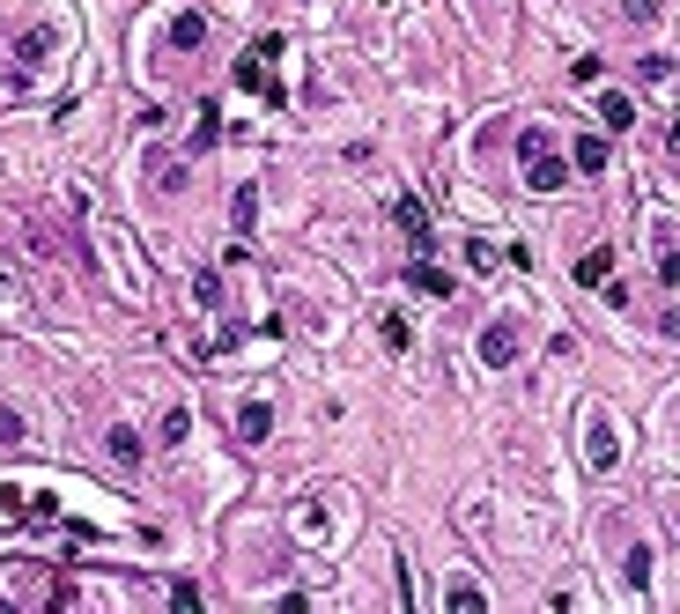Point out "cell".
<instances>
[{
    "instance_id": "cell-1",
    "label": "cell",
    "mask_w": 680,
    "mask_h": 614,
    "mask_svg": "<svg viewBox=\"0 0 680 614\" xmlns=\"http://www.w3.org/2000/svg\"><path fill=\"white\" fill-rule=\"evenodd\" d=\"M518 156H525V185H533V193H562L570 163H562L555 148H547V134H540V126H533V134H518Z\"/></svg>"
},
{
    "instance_id": "cell-2",
    "label": "cell",
    "mask_w": 680,
    "mask_h": 614,
    "mask_svg": "<svg viewBox=\"0 0 680 614\" xmlns=\"http://www.w3.org/2000/svg\"><path fill=\"white\" fill-rule=\"evenodd\" d=\"M281 52V37H252L244 45V60H237V89H252V97H267V104H281V82H267V60Z\"/></svg>"
},
{
    "instance_id": "cell-3",
    "label": "cell",
    "mask_w": 680,
    "mask_h": 614,
    "mask_svg": "<svg viewBox=\"0 0 680 614\" xmlns=\"http://www.w3.org/2000/svg\"><path fill=\"white\" fill-rule=\"evenodd\" d=\"M481 363H488V370H503V363H518V326H510V319H496V326H488V333H481Z\"/></svg>"
},
{
    "instance_id": "cell-4",
    "label": "cell",
    "mask_w": 680,
    "mask_h": 614,
    "mask_svg": "<svg viewBox=\"0 0 680 614\" xmlns=\"http://www.w3.org/2000/svg\"><path fill=\"white\" fill-rule=\"evenodd\" d=\"M584 437H592V444H584V452H592V467L607 474L614 459H621V444H614V415H607V407H599V415H592V430H584Z\"/></svg>"
},
{
    "instance_id": "cell-5",
    "label": "cell",
    "mask_w": 680,
    "mask_h": 614,
    "mask_svg": "<svg viewBox=\"0 0 680 614\" xmlns=\"http://www.w3.org/2000/svg\"><path fill=\"white\" fill-rule=\"evenodd\" d=\"M392 222L407 230V245H414V252H429V215H422V200H392Z\"/></svg>"
},
{
    "instance_id": "cell-6",
    "label": "cell",
    "mask_w": 680,
    "mask_h": 614,
    "mask_svg": "<svg viewBox=\"0 0 680 614\" xmlns=\"http://www.w3.org/2000/svg\"><path fill=\"white\" fill-rule=\"evenodd\" d=\"M407 282H414V289H422V296H444V304H451V274H444V267H429V252H414V267H407Z\"/></svg>"
},
{
    "instance_id": "cell-7",
    "label": "cell",
    "mask_w": 680,
    "mask_h": 614,
    "mask_svg": "<svg viewBox=\"0 0 680 614\" xmlns=\"http://www.w3.org/2000/svg\"><path fill=\"white\" fill-rule=\"evenodd\" d=\"M577 282H584V289H607V282H614V252H607V245H592V252L577 259Z\"/></svg>"
},
{
    "instance_id": "cell-8",
    "label": "cell",
    "mask_w": 680,
    "mask_h": 614,
    "mask_svg": "<svg viewBox=\"0 0 680 614\" xmlns=\"http://www.w3.org/2000/svg\"><path fill=\"white\" fill-rule=\"evenodd\" d=\"M237 430H244V444H267V437H274V415H267L259 400H244V407H237Z\"/></svg>"
},
{
    "instance_id": "cell-9",
    "label": "cell",
    "mask_w": 680,
    "mask_h": 614,
    "mask_svg": "<svg viewBox=\"0 0 680 614\" xmlns=\"http://www.w3.org/2000/svg\"><path fill=\"white\" fill-rule=\"evenodd\" d=\"M570 156H577V171H592V178H599V171L614 163V148L599 141V134H577V148H570Z\"/></svg>"
},
{
    "instance_id": "cell-10",
    "label": "cell",
    "mask_w": 680,
    "mask_h": 614,
    "mask_svg": "<svg viewBox=\"0 0 680 614\" xmlns=\"http://www.w3.org/2000/svg\"><path fill=\"white\" fill-rule=\"evenodd\" d=\"M599 119H607L614 134H629V126H636V104H629V97L614 89V97H599Z\"/></svg>"
},
{
    "instance_id": "cell-11",
    "label": "cell",
    "mask_w": 680,
    "mask_h": 614,
    "mask_svg": "<svg viewBox=\"0 0 680 614\" xmlns=\"http://www.w3.org/2000/svg\"><path fill=\"white\" fill-rule=\"evenodd\" d=\"M466 267H474V274H496L503 259H496V245H488V237H466Z\"/></svg>"
},
{
    "instance_id": "cell-12",
    "label": "cell",
    "mask_w": 680,
    "mask_h": 614,
    "mask_svg": "<svg viewBox=\"0 0 680 614\" xmlns=\"http://www.w3.org/2000/svg\"><path fill=\"white\" fill-rule=\"evenodd\" d=\"M222 134V119H215V104H200V119H193V141H185V148H207V141H215Z\"/></svg>"
},
{
    "instance_id": "cell-13",
    "label": "cell",
    "mask_w": 680,
    "mask_h": 614,
    "mask_svg": "<svg viewBox=\"0 0 680 614\" xmlns=\"http://www.w3.org/2000/svg\"><path fill=\"white\" fill-rule=\"evenodd\" d=\"M111 459H126V467H134V459H141V437L126 430V422H119V430H111Z\"/></svg>"
},
{
    "instance_id": "cell-14",
    "label": "cell",
    "mask_w": 680,
    "mask_h": 614,
    "mask_svg": "<svg viewBox=\"0 0 680 614\" xmlns=\"http://www.w3.org/2000/svg\"><path fill=\"white\" fill-rule=\"evenodd\" d=\"M230 215H237V230H252V222H259V193H252V185H237V208Z\"/></svg>"
},
{
    "instance_id": "cell-15",
    "label": "cell",
    "mask_w": 680,
    "mask_h": 614,
    "mask_svg": "<svg viewBox=\"0 0 680 614\" xmlns=\"http://www.w3.org/2000/svg\"><path fill=\"white\" fill-rule=\"evenodd\" d=\"M170 37H178V45H200L207 23H200V15H178V23H170Z\"/></svg>"
},
{
    "instance_id": "cell-16",
    "label": "cell",
    "mask_w": 680,
    "mask_h": 614,
    "mask_svg": "<svg viewBox=\"0 0 680 614\" xmlns=\"http://www.w3.org/2000/svg\"><path fill=\"white\" fill-rule=\"evenodd\" d=\"M444 600L459 607V614H481V592H474V585H444Z\"/></svg>"
},
{
    "instance_id": "cell-17",
    "label": "cell",
    "mask_w": 680,
    "mask_h": 614,
    "mask_svg": "<svg viewBox=\"0 0 680 614\" xmlns=\"http://www.w3.org/2000/svg\"><path fill=\"white\" fill-rule=\"evenodd\" d=\"M658 282H666V289H680V245H666V252H658Z\"/></svg>"
},
{
    "instance_id": "cell-18",
    "label": "cell",
    "mask_w": 680,
    "mask_h": 614,
    "mask_svg": "<svg viewBox=\"0 0 680 614\" xmlns=\"http://www.w3.org/2000/svg\"><path fill=\"white\" fill-rule=\"evenodd\" d=\"M621 15L629 23H658V0H621Z\"/></svg>"
},
{
    "instance_id": "cell-19",
    "label": "cell",
    "mask_w": 680,
    "mask_h": 614,
    "mask_svg": "<svg viewBox=\"0 0 680 614\" xmlns=\"http://www.w3.org/2000/svg\"><path fill=\"white\" fill-rule=\"evenodd\" d=\"M666 148H673V156H680V119H673V126H666Z\"/></svg>"
}]
</instances>
